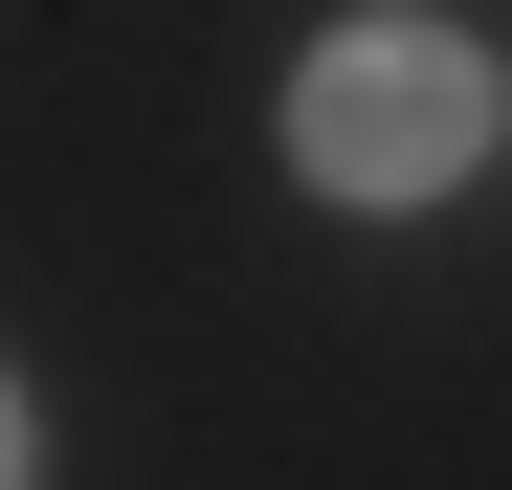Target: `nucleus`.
<instances>
[{"mask_svg": "<svg viewBox=\"0 0 512 490\" xmlns=\"http://www.w3.org/2000/svg\"><path fill=\"white\" fill-rule=\"evenodd\" d=\"M468 156H490V67H468V45L357 23V45L290 67V179H312V201H446Z\"/></svg>", "mask_w": 512, "mask_h": 490, "instance_id": "1", "label": "nucleus"}, {"mask_svg": "<svg viewBox=\"0 0 512 490\" xmlns=\"http://www.w3.org/2000/svg\"><path fill=\"white\" fill-rule=\"evenodd\" d=\"M0 490H23V401H0Z\"/></svg>", "mask_w": 512, "mask_h": 490, "instance_id": "2", "label": "nucleus"}]
</instances>
